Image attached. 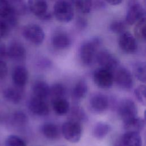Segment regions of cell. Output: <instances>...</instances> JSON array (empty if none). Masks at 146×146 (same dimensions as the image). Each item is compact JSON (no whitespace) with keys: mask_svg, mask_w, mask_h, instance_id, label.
<instances>
[{"mask_svg":"<svg viewBox=\"0 0 146 146\" xmlns=\"http://www.w3.org/2000/svg\"><path fill=\"white\" fill-rule=\"evenodd\" d=\"M87 21L83 18H78L76 20V26L79 30H83L87 26Z\"/></svg>","mask_w":146,"mask_h":146,"instance_id":"cell-38","label":"cell"},{"mask_svg":"<svg viewBox=\"0 0 146 146\" xmlns=\"http://www.w3.org/2000/svg\"><path fill=\"white\" fill-rule=\"evenodd\" d=\"M145 89V86L144 85H140L138 86L134 91L136 99L140 103H141L144 106H145L146 103Z\"/></svg>","mask_w":146,"mask_h":146,"instance_id":"cell-35","label":"cell"},{"mask_svg":"<svg viewBox=\"0 0 146 146\" xmlns=\"http://www.w3.org/2000/svg\"><path fill=\"white\" fill-rule=\"evenodd\" d=\"M69 120L75 121L80 124L81 122L86 120L87 115L84 110L79 106L72 107L69 110Z\"/></svg>","mask_w":146,"mask_h":146,"instance_id":"cell-25","label":"cell"},{"mask_svg":"<svg viewBox=\"0 0 146 146\" xmlns=\"http://www.w3.org/2000/svg\"><path fill=\"white\" fill-rule=\"evenodd\" d=\"M118 43L120 49L127 54H133L137 50L136 38L129 32L125 31L121 33Z\"/></svg>","mask_w":146,"mask_h":146,"instance_id":"cell-9","label":"cell"},{"mask_svg":"<svg viewBox=\"0 0 146 146\" xmlns=\"http://www.w3.org/2000/svg\"><path fill=\"white\" fill-rule=\"evenodd\" d=\"M108 3L111 5H117L121 3L123 0H105Z\"/></svg>","mask_w":146,"mask_h":146,"instance_id":"cell-40","label":"cell"},{"mask_svg":"<svg viewBox=\"0 0 146 146\" xmlns=\"http://www.w3.org/2000/svg\"><path fill=\"white\" fill-rule=\"evenodd\" d=\"M29 108L31 112L38 116H46L50 112L49 106L45 99L34 96L29 102Z\"/></svg>","mask_w":146,"mask_h":146,"instance_id":"cell-12","label":"cell"},{"mask_svg":"<svg viewBox=\"0 0 146 146\" xmlns=\"http://www.w3.org/2000/svg\"><path fill=\"white\" fill-rule=\"evenodd\" d=\"M133 72L136 78L143 83L145 82L146 67L144 62L136 63L133 67Z\"/></svg>","mask_w":146,"mask_h":146,"instance_id":"cell-30","label":"cell"},{"mask_svg":"<svg viewBox=\"0 0 146 146\" xmlns=\"http://www.w3.org/2000/svg\"><path fill=\"white\" fill-rule=\"evenodd\" d=\"M18 87H10L6 88L3 91L4 98L9 102L13 104H18L22 99V92Z\"/></svg>","mask_w":146,"mask_h":146,"instance_id":"cell-18","label":"cell"},{"mask_svg":"<svg viewBox=\"0 0 146 146\" xmlns=\"http://www.w3.org/2000/svg\"><path fill=\"white\" fill-rule=\"evenodd\" d=\"M22 35L27 41L35 45L42 44L44 38V33L42 28L34 23L26 25L22 30Z\"/></svg>","mask_w":146,"mask_h":146,"instance_id":"cell-3","label":"cell"},{"mask_svg":"<svg viewBox=\"0 0 146 146\" xmlns=\"http://www.w3.org/2000/svg\"><path fill=\"white\" fill-rule=\"evenodd\" d=\"M145 126V121L139 117H134L124 122V128L127 132H135L139 133Z\"/></svg>","mask_w":146,"mask_h":146,"instance_id":"cell-22","label":"cell"},{"mask_svg":"<svg viewBox=\"0 0 146 146\" xmlns=\"http://www.w3.org/2000/svg\"><path fill=\"white\" fill-rule=\"evenodd\" d=\"M82 127L80 123L68 120L63 124L62 133L64 138L71 143L79 141L82 136Z\"/></svg>","mask_w":146,"mask_h":146,"instance_id":"cell-4","label":"cell"},{"mask_svg":"<svg viewBox=\"0 0 146 146\" xmlns=\"http://www.w3.org/2000/svg\"><path fill=\"white\" fill-rule=\"evenodd\" d=\"M28 118L26 115L22 111L15 112L12 117V121L14 125L17 127H22L27 123Z\"/></svg>","mask_w":146,"mask_h":146,"instance_id":"cell-32","label":"cell"},{"mask_svg":"<svg viewBox=\"0 0 146 146\" xmlns=\"http://www.w3.org/2000/svg\"><path fill=\"white\" fill-rule=\"evenodd\" d=\"M96 59L98 64L102 68L113 71L118 67L119 63L118 59L107 50H102L98 52L96 54Z\"/></svg>","mask_w":146,"mask_h":146,"instance_id":"cell-8","label":"cell"},{"mask_svg":"<svg viewBox=\"0 0 146 146\" xmlns=\"http://www.w3.org/2000/svg\"><path fill=\"white\" fill-rule=\"evenodd\" d=\"M135 35L136 37L141 40H145V19H141L136 24L135 27Z\"/></svg>","mask_w":146,"mask_h":146,"instance_id":"cell-31","label":"cell"},{"mask_svg":"<svg viewBox=\"0 0 146 146\" xmlns=\"http://www.w3.org/2000/svg\"><path fill=\"white\" fill-rule=\"evenodd\" d=\"M8 68L6 63L0 59V79L6 76L7 74Z\"/></svg>","mask_w":146,"mask_h":146,"instance_id":"cell-37","label":"cell"},{"mask_svg":"<svg viewBox=\"0 0 146 146\" xmlns=\"http://www.w3.org/2000/svg\"><path fill=\"white\" fill-rule=\"evenodd\" d=\"M126 28L125 23L120 20H116L113 21L110 25V29L114 33L121 34L125 31Z\"/></svg>","mask_w":146,"mask_h":146,"instance_id":"cell-34","label":"cell"},{"mask_svg":"<svg viewBox=\"0 0 146 146\" xmlns=\"http://www.w3.org/2000/svg\"><path fill=\"white\" fill-rule=\"evenodd\" d=\"M53 13L55 18L61 22H70L74 18V9L71 4L67 1L56 2L54 6Z\"/></svg>","mask_w":146,"mask_h":146,"instance_id":"cell-2","label":"cell"},{"mask_svg":"<svg viewBox=\"0 0 146 146\" xmlns=\"http://www.w3.org/2000/svg\"><path fill=\"white\" fill-rule=\"evenodd\" d=\"M11 27L3 19H0V39L6 36L10 30Z\"/></svg>","mask_w":146,"mask_h":146,"instance_id":"cell-36","label":"cell"},{"mask_svg":"<svg viewBox=\"0 0 146 146\" xmlns=\"http://www.w3.org/2000/svg\"><path fill=\"white\" fill-rule=\"evenodd\" d=\"M100 43L101 40L98 37L83 43L80 48L79 54L80 59L84 64L90 66L92 64Z\"/></svg>","mask_w":146,"mask_h":146,"instance_id":"cell-1","label":"cell"},{"mask_svg":"<svg viewBox=\"0 0 146 146\" xmlns=\"http://www.w3.org/2000/svg\"><path fill=\"white\" fill-rule=\"evenodd\" d=\"M28 9L36 17L43 20H49L51 14L47 11V3L46 0H28Z\"/></svg>","mask_w":146,"mask_h":146,"instance_id":"cell-7","label":"cell"},{"mask_svg":"<svg viewBox=\"0 0 146 146\" xmlns=\"http://www.w3.org/2000/svg\"><path fill=\"white\" fill-rule=\"evenodd\" d=\"M50 87L47 83L39 80L35 83L33 91L34 96L46 99L50 95Z\"/></svg>","mask_w":146,"mask_h":146,"instance_id":"cell-21","label":"cell"},{"mask_svg":"<svg viewBox=\"0 0 146 146\" xmlns=\"http://www.w3.org/2000/svg\"><path fill=\"white\" fill-rule=\"evenodd\" d=\"M26 49L23 45L19 42H11L6 50V55L11 59L21 61L26 58Z\"/></svg>","mask_w":146,"mask_h":146,"instance_id":"cell-14","label":"cell"},{"mask_svg":"<svg viewBox=\"0 0 146 146\" xmlns=\"http://www.w3.org/2000/svg\"><path fill=\"white\" fill-rule=\"evenodd\" d=\"M111 127L109 124L103 122H99L93 128V136L98 139H103L108 133Z\"/></svg>","mask_w":146,"mask_h":146,"instance_id":"cell-27","label":"cell"},{"mask_svg":"<svg viewBox=\"0 0 146 146\" xmlns=\"http://www.w3.org/2000/svg\"><path fill=\"white\" fill-rule=\"evenodd\" d=\"M144 18H145V10L143 6L139 3H134L127 11L125 22L128 25H132Z\"/></svg>","mask_w":146,"mask_h":146,"instance_id":"cell-13","label":"cell"},{"mask_svg":"<svg viewBox=\"0 0 146 146\" xmlns=\"http://www.w3.org/2000/svg\"><path fill=\"white\" fill-rule=\"evenodd\" d=\"M11 11L17 16L27 13L28 7L24 0H8Z\"/></svg>","mask_w":146,"mask_h":146,"instance_id":"cell-26","label":"cell"},{"mask_svg":"<svg viewBox=\"0 0 146 146\" xmlns=\"http://www.w3.org/2000/svg\"><path fill=\"white\" fill-rule=\"evenodd\" d=\"M52 101V108L54 112L59 115H63L68 112L70 104L65 98L54 99Z\"/></svg>","mask_w":146,"mask_h":146,"instance_id":"cell-24","label":"cell"},{"mask_svg":"<svg viewBox=\"0 0 146 146\" xmlns=\"http://www.w3.org/2000/svg\"><path fill=\"white\" fill-rule=\"evenodd\" d=\"M116 146H120V145H116Z\"/></svg>","mask_w":146,"mask_h":146,"instance_id":"cell-41","label":"cell"},{"mask_svg":"<svg viewBox=\"0 0 146 146\" xmlns=\"http://www.w3.org/2000/svg\"><path fill=\"white\" fill-rule=\"evenodd\" d=\"M51 43L53 47L58 50H63L67 48L71 43L69 35L64 33H55L52 37Z\"/></svg>","mask_w":146,"mask_h":146,"instance_id":"cell-17","label":"cell"},{"mask_svg":"<svg viewBox=\"0 0 146 146\" xmlns=\"http://www.w3.org/2000/svg\"><path fill=\"white\" fill-rule=\"evenodd\" d=\"M12 79L16 87L22 88L24 87L28 80V71L22 66H18L14 68L12 73Z\"/></svg>","mask_w":146,"mask_h":146,"instance_id":"cell-16","label":"cell"},{"mask_svg":"<svg viewBox=\"0 0 146 146\" xmlns=\"http://www.w3.org/2000/svg\"><path fill=\"white\" fill-rule=\"evenodd\" d=\"M66 94V89L62 84L55 83L53 84L50 89V95L52 100L59 98H65Z\"/></svg>","mask_w":146,"mask_h":146,"instance_id":"cell-28","label":"cell"},{"mask_svg":"<svg viewBox=\"0 0 146 146\" xmlns=\"http://www.w3.org/2000/svg\"><path fill=\"white\" fill-rule=\"evenodd\" d=\"M74 7L79 12L88 13L92 7V0H71Z\"/></svg>","mask_w":146,"mask_h":146,"instance_id":"cell-29","label":"cell"},{"mask_svg":"<svg viewBox=\"0 0 146 146\" xmlns=\"http://www.w3.org/2000/svg\"><path fill=\"white\" fill-rule=\"evenodd\" d=\"M117 112L121 119L125 122L136 117L137 108L133 100L129 99H124L119 104Z\"/></svg>","mask_w":146,"mask_h":146,"instance_id":"cell-6","label":"cell"},{"mask_svg":"<svg viewBox=\"0 0 146 146\" xmlns=\"http://www.w3.org/2000/svg\"><path fill=\"white\" fill-rule=\"evenodd\" d=\"M5 146H26V144L19 136L10 135L5 140Z\"/></svg>","mask_w":146,"mask_h":146,"instance_id":"cell-33","label":"cell"},{"mask_svg":"<svg viewBox=\"0 0 146 146\" xmlns=\"http://www.w3.org/2000/svg\"><path fill=\"white\" fill-rule=\"evenodd\" d=\"M93 79L95 83L99 87L108 89L113 84L114 76L112 71L100 67L94 71Z\"/></svg>","mask_w":146,"mask_h":146,"instance_id":"cell-5","label":"cell"},{"mask_svg":"<svg viewBox=\"0 0 146 146\" xmlns=\"http://www.w3.org/2000/svg\"><path fill=\"white\" fill-rule=\"evenodd\" d=\"M6 50L7 48L5 44L0 39V58H2L6 55Z\"/></svg>","mask_w":146,"mask_h":146,"instance_id":"cell-39","label":"cell"},{"mask_svg":"<svg viewBox=\"0 0 146 146\" xmlns=\"http://www.w3.org/2000/svg\"><path fill=\"white\" fill-rule=\"evenodd\" d=\"M114 79L116 84L122 89L129 90L133 86V77L131 72L125 67L117 68Z\"/></svg>","mask_w":146,"mask_h":146,"instance_id":"cell-10","label":"cell"},{"mask_svg":"<svg viewBox=\"0 0 146 146\" xmlns=\"http://www.w3.org/2000/svg\"><path fill=\"white\" fill-rule=\"evenodd\" d=\"M0 17L11 27L17 23V15L11 11L8 0H0Z\"/></svg>","mask_w":146,"mask_h":146,"instance_id":"cell-15","label":"cell"},{"mask_svg":"<svg viewBox=\"0 0 146 146\" xmlns=\"http://www.w3.org/2000/svg\"><path fill=\"white\" fill-rule=\"evenodd\" d=\"M122 144L123 146H141V137L138 132H126L123 136Z\"/></svg>","mask_w":146,"mask_h":146,"instance_id":"cell-20","label":"cell"},{"mask_svg":"<svg viewBox=\"0 0 146 146\" xmlns=\"http://www.w3.org/2000/svg\"><path fill=\"white\" fill-rule=\"evenodd\" d=\"M88 92V85L84 80H79L72 90V97L76 100H80L86 97Z\"/></svg>","mask_w":146,"mask_h":146,"instance_id":"cell-23","label":"cell"},{"mask_svg":"<svg viewBox=\"0 0 146 146\" xmlns=\"http://www.w3.org/2000/svg\"><path fill=\"white\" fill-rule=\"evenodd\" d=\"M41 131L43 135L47 139L55 140L60 136L59 128L55 124L52 123H46L42 125Z\"/></svg>","mask_w":146,"mask_h":146,"instance_id":"cell-19","label":"cell"},{"mask_svg":"<svg viewBox=\"0 0 146 146\" xmlns=\"http://www.w3.org/2000/svg\"><path fill=\"white\" fill-rule=\"evenodd\" d=\"M90 107L96 113H102L108 108L109 100L107 96L101 93H96L91 96L89 101Z\"/></svg>","mask_w":146,"mask_h":146,"instance_id":"cell-11","label":"cell"}]
</instances>
